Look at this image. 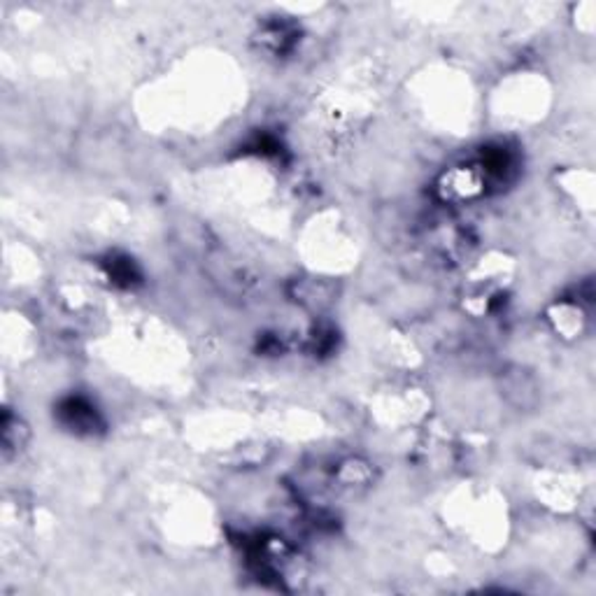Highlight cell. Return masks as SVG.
<instances>
[{"instance_id":"1","label":"cell","mask_w":596,"mask_h":596,"mask_svg":"<svg viewBox=\"0 0 596 596\" xmlns=\"http://www.w3.org/2000/svg\"><path fill=\"white\" fill-rule=\"evenodd\" d=\"M499 389L513 408L524 413L541 403V382L524 366H508L499 377Z\"/></svg>"},{"instance_id":"2","label":"cell","mask_w":596,"mask_h":596,"mask_svg":"<svg viewBox=\"0 0 596 596\" xmlns=\"http://www.w3.org/2000/svg\"><path fill=\"white\" fill-rule=\"evenodd\" d=\"M338 478L343 480L345 484H364L371 480V468H368V464L361 462V459H349V462H345L343 466H340V473Z\"/></svg>"}]
</instances>
